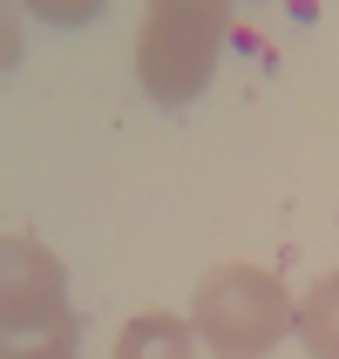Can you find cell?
<instances>
[{
	"label": "cell",
	"mask_w": 339,
	"mask_h": 359,
	"mask_svg": "<svg viewBox=\"0 0 339 359\" xmlns=\"http://www.w3.org/2000/svg\"><path fill=\"white\" fill-rule=\"evenodd\" d=\"M224 34H231V7L224 0H157L136 34V81L142 95L163 109L197 102L218 75Z\"/></svg>",
	"instance_id": "cell-1"
},
{
	"label": "cell",
	"mask_w": 339,
	"mask_h": 359,
	"mask_svg": "<svg viewBox=\"0 0 339 359\" xmlns=\"http://www.w3.org/2000/svg\"><path fill=\"white\" fill-rule=\"evenodd\" d=\"M292 292H285L265 264H218L204 271L197 299H190V325L218 359H265L292 332Z\"/></svg>",
	"instance_id": "cell-2"
},
{
	"label": "cell",
	"mask_w": 339,
	"mask_h": 359,
	"mask_svg": "<svg viewBox=\"0 0 339 359\" xmlns=\"http://www.w3.org/2000/svg\"><path fill=\"white\" fill-rule=\"evenodd\" d=\"M0 339H27V346L75 339L68 271L48 244L20 238V231H0Z\"/></svg>",
	"instance_id": "cell-3"
},
{
	"label": "cell",
	"mask_w": 339,
	"mask_h": 359,
	"mask_svg": "<svg viewBox=\"0 0 339 359\" xmlns=\"http://www.w3.org/2000/svg\"><path fill=\"white\" fill-rule=\"evenodd\" d=\"M116 359H197V325L177 312H142L116 332Z\"/></svg>",
	"instance_id": "cell-4"
},
{
	"label": "cell",
	"mask_w": 339,
	"mask_h": 359,
	"mask_svg": "<svg viewBox=\"0 0 339 359\" xmlns=\"http://www.w3.org/2000/svg\"><path fill=\"white\" fill-rule=\"evenodd\" d=\"M292 332L312 359H339V271H326L292 312Z\"/></svg>",
	"instance_id": "cell-5"
},
{
	"label": "cell",
	"mask_w": 339,
	"mask_h": 359,
	"mask_svg": "<svg viewBox=\"0 0 339 359\" xmlns=\"http://www.w3.org/2000/svg\"><path fill=\"white\" fill-rule=\"evenodd\" d=\"M20 55H27V41H20V7L0 0V68H20Z\"/></svg>",
	"instance_id": "cell-6"
},
{
	"label": "cell",
	"mask_w": 339,
	"mask_h": 359,
	"mask_svg": "<svg viewBox=\"0 0 339 359\" xmlns=\"http://www.w3.org/2000/svg\"><path fill=\"white\" fill-rule=\"evenodd\" d=\"M34 14H41V20H68V27H81V20H95V0H41Z\"/></svg>",
	"instance_id": "cell-7"
},
{
	"label": "cell",
	"mask_w": 339,
	"mask_h": 359,
	"mask_svg": "<svg viewBox=\"0 0 339 359\" xmlns=\"http://www.w3.org/2000/svg\"><path fill=\"white\" fill-rule=\"evenodd\" d=\"M7 359H75L68 346H7Z\"/></svg>",
	"instance_id": "cell-8"
},
{
	"label": "cell",
	"mask_w": 339,
	"mask_h": 359,
	"mask_svg": "<svg viewBox=\"0 0 339 359\" xmlns=\"http://www.w3.org/2000/svg\"><path fill=\"white\" fill-rule=\"evenodd\" d=\"M0 359H7V339H0Z\"/></svg>",
	"instance_id": "cell-9"
}]
</instances>
